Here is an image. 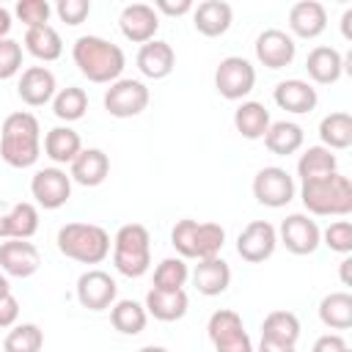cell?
I'll use <instances>...</instances> for the list:
<instances>
[{"mask_svg":"<svg viewBox=\"0 0 352 352\" xmlns=\"http://www.w3.org/2000/svg\"><path fill=\"white\" fill-rule=\"evenodd\" d=\"M72 60L82 77L99 85H110L121 80V72L126 66L124 50L102 36H80L72 44Z\"/></svg>","mask_w":352,"mask_h":352,"instance_id":"6da1fadb","label":"cell"},{"mask_svg":"<svg viewBox=\"0 0 352 352\" xmlns=\"http://www.w3.org/2000/svg\"><path fill=\"white\" fill-rule=\"evenodd\" d=\"M0 157L11 168H30L41 157V126L38 118L28 110L6 116L0 126Z\"/></svg>","mask_w":352,"mask_h":352,"instance_id":"7a4b0ae2","label":"cell"},{"mask_svg":"<svg viewBox=\"0 0 352 352\" xmlns=\"http://www.w3.org/2000/svg\"><path fill=\"white\" fill-rule=\"evenodd\" d=\"M300 201L308 214L316 217H346L352 212V182L344 173H330L324 179L302 182Z\"/></svg>","mask_w":352,"mask_h":352,"instance_id":"3957f363","label":"cell"},{"mask_svg":"<svg viewBox=\"0 0 352 352\" xmlns=\"http://www.w3.org/2000/svg\"><path fill=\"white\" fill-rule=\"evenodd\" d=\"M58 250L80 264H102L110 256V234L96 223H66L58 228Z\"/></svg>","mask_w":352,"mask_h":352,"instance_id":"277c9868","label":"cell"},{"mask_svg":"<svg viewBox=\"0 0 352 352\" xmlns=\"http://www.w3.org/2000/svg\"><path fill=\"white\" fill-rule=\"evenodd\" d=\"M113 264L126 278H140L151 267V234L140 223H126L113 236Z\"/></svg>","mask_w":352,"mask_h":352,"instance_id":"5b68a950","label":"cell"},{"mask_svg":"<svg viewBox=\"0 0 352 352\" xmlns=\"http://www.w3.org/2000/svg\"><path fill=\"white\" fill-rule=\"evenodd\" d=\"M170 245L182 258H212L226 245V228L220 223H198L184 217L173 226Z\"/></svg>","mask_w":352,"mask_h":352,"instance_id":"8992f818","label":"cell"},{"mask_svg":"<svg viewBox=\"0 0 352 352\" xmlns=\"http://www.w3.org/2000/svg\"><path fill=\"white\" fill-rule=\"evenodd\" d=\"M206 336L214 344V352H256L250 336L245 333L242 316L231 308H220L209 316Z\"/></svg>","mask_w":352,"mask_h":352,"instance_id":"52a82bcc","label":"cell"},{"mask_svg":"<svg viewBox=\"0 0 352 352\" xmlns=\"http://www.w3.org/2000/svg\"><path fill=\"white\" fill-rule=\"evenodd\" d=\"M256 85V69L248 58L242 55H228L217 63L214 69V88L223 99L228 102H239L245 99Z\"/></svg>","mask_w":352,"mask_h":352,"instance_id":"ba28073f","label":"cell"},{"mask_svg":"<svg viewBox=\"0 0 352 352\" xmlns=\"http://www.w3.org/2000/svg\"><path fill=\"white\" fill-rule=\"evenodd\" d=\"M148 99H151V94H148L146 82L132 80V77H121V80L110 82L102 102L113 118H135L148 107Z\"/></svg>","mask_w":352,"mask_h":352,"instance_id":"9c48e42d","label":"cell"},{"mask_svg":"<svg viewBox=\"0 0 352 352\" xmlns=\"http://www.w3.org/2000/svg\"><path fill=\"white\" fill-rule=\"evenodd\" d=\"M294 192H297V187H294V179L289 176L286 168L267 165L253 176V198L261 206L280 209L294 198Z\"/></svg>","mask_w":352,"mask_h":352,"instance_id":"30bf717a","label":"cell"},{"mask_svg":"<svg viewBox=\"0 0 352 352\" xmlns=\"http://www.w3.org/2000/svg\"><path fill=\"white\" fill-rule=\"evenodd\" d=\"M30 195L41 209H60L72 198V176L58 165L41 168L30 179Z\"/></svg>","mask_w":352,"mask_h":352,"instance_id":"8fae6325","label":"cell"},{"mask_svg":"<svg viewBox=\"0 0 352 352\" xmlns=\"http://www.w3.org/2000/svg\"><path fill=\"white\" fill-rule=\"evenodd\" d=\"M278 242L294 253V256H311L319 245H322V231L316 226V220H311L308 214L302 212H294L289 214L280 228H278Z\"/></svg>","mask_w":352,"mask_h":352,"instance_id":"7c38bea8","label":"cell"},{"mask_svg":"<svg viewBox=\"0 0 352 352\" xmlns=\"http://www.w3.org/2000/svg\"><path fill=\"white\" fill-rule=\"evenodd\" d=\"M278 248V231L267 220H253L248 223L239 236H236V253L248 264H261L267 261Z\"/></svg>","mask_w":352,"mask_h":352,"instance_id":"4fadbf2b","label":"cell"},{"mask_svg":"<svg viewBox=\"0 0 352 352\" xmlns=\"http://www.w3.org/2000/svg\"><path fill=\"white\" fill-rule=\"evenodd\" d=\"M118 297V283L104 270H85L77 278V302L88 311H107Z\"/></svg>","mask_w":352,"mask_h":352,"instance_id":"5bb4252c","label":"cell"},{"mask_svg":"<svg viewBox=\"0 0 352 352\" xmlns=\"http://www.w3.org/2000/svg\"><path fill=\"white\" fill-rule=\"evenodd\" d=\"M253 50H256V60H258L261 66L272 69V72L289 66V63L294 60V55H297L294 38H292L286 30H280V28H267V30H261L258 38H256V44H253Z\"/></svg>","mask_w":352,"mask_h":352,"instance_id":"9a60e30c","label":"cell"},{"mask_svg":"<svg viewBox=\"0 0 352 352\" xmlns=\"http://www.w3.org/2000/svg\"><path fill=\"white\" fill-rule=\"evenodd\" d=\"M118 28L124 33L126 41L132 44H148L154 38V33L160 30V14L148 6V3H129L121 8L118 16Z\"/></svg>","mask_w":352,"mask_h":352,"instance_id":"2e32d148","label":"cell"},{"mask_svg":"<svg viewBox=\"0 0 352 352\" xmlns=\"http://www.w3.org/2000/svg\"><path fill=\"white\" fill-rule=\"evenodd\" d=\"M41 267V253L28 239H6L0 242V270L11 278H30Z\"/></svg>","mask_w":352,"mask_h":352,"instance_id":"e0dca14e","label":"cell"},{"mask_svg":"<svg viewBox=\"0 0 352 352\" xmlns=\"http://www.w3.org/2000/svg\"><path fill=\"white\" fill-rule=\"evenodd\" d=\"M16 94H19V99H22L28 107H41V104L52 102V96L58 94L55 74H52L47 66H28V69L22 72V77H19Z\"/></svg>","mask_w":352,"mask_h":352,"instance_id":"ac0fdd59","label":"cell"},{"mask_svg":"<svg viewBox=\"0 0 352 352\" xmlns=\"http://www.w3.org/2000/svg\"><path fill=\"white\" fill-rule=\"evenodd\" d=\"M272 99L280 110L286 113H294V116H302V113H311L319 102L316 96V88L308 82V80H300V77H292V80H280L272 91Z\"/></svg>","mask_w":352,"mask_h":352,"instance_id":"d6986e66","label":"cell"},{"mask_svg":"<svg viewBox=\"0 0 352 352\" xmlns=\"http://www.w3.org/2000/svg\"><path fill=\"white\" fill-rule=\"evenodd\" d=\"M327 28V11L319 0H300L289 8V36L294 38H316Z\"/></svg>","mask_w":352,"mask_h":352,"instance_id":"ffe728a7","label":"cell"},{"mask_svg":"<svg viewBox=\"0 0 352 352\" xmlns=\"http://www.w3.org/2000/svg\"><path fill=\"white\" fill-rule=\"evenodd\" d=\"M231 19H234V8L226 0H204L192 6V25L206 38H217L228 33Z\"/></svg>","mask_w":352,"mask_h":352,"instance_id":"44dd1931","label":"cell"},{"mask_svg":"<svg viewBox=\"0 0 352 352\" xmlns=\"http://www.w3.org/2000/svg\"><path fill=\"white\" fill-rule=\"evenodd\" d=\"M138 69L143 77L148 80H165L173 69H176V52L168 41H160V38H151L148 44H143L138 50V58H135Z\"/></svg>","mask_w":352,"mask_h":352,"instance_id":"7402d4cb","label":"cell"},{"mask_svg":"<svg viewBox=\"0 0 352 352\" xmlns=\"http://www.w3.org/2000/svg\"><path fill=\"white\" fill-rule=\"evenodd\" d=\"M107 173H110V157L102 148H82L69 165L72 182L82 187H99L107 179Z\"/></svg>","mask_w":352,"mask_h":352,"instance_id":"603a6c76","label":"cell"},{"mask_svg":"<svg viewBox=\"0 0 352 352\" xmlns=\"http://www.w3.org/2000/svg\"><path fill=\"white\" fill-rule=\"evenodd\" d=\"M192 286L204 297H217L231 286V267L220 256L201 258L192 270Z\"/></svg>","mask_w":352,"mask_h":352,"instance_id":"cb8c5ba5","label":"cell"},{"mask_svg":"<svg viewBox=\"0 0 352 352\" xmlns=\"http://www.w3.org/2000/svg\"><path fill=\"white\" fill-rule=\"evenodd\" d=\"M305 72L316 85H333L344 74V55L336 47H314L305 58Z\"/></svg>","mask_w":352,"mask_h":352,"instance_id":"d4e9b609","label":"cell"},{"mask_svg":"<svg viewBox=\"0 0 352 352\" xmlns=\"http://www.w3.org/2000/svg\"><path fill=\"white\" fill-rule=\"evenodd\" d=\"M143 308H146V314L154 316L157 322H176V319H182V316L187 314L190 300H187V292H184V289H179V292L148 289Z\"/></svg>","mask_w":352,"mask_h":352,"instance_id":"484cf974","label":"cell"},{"mask_svg":"<svg viewBox=\"0 0 352 352\" xmlns=\"http://www.w3.org/2000/svg\"><path fill=\"white\" fill-rule=\"evenodd\" d=\"M80 151H82V140L69 124L66 126H52L44 135V154L55 165H72Z\"/></svg>","mask_w":352,"mask_h":352,"instance_id":"4316f807","label":"cell"},{"mask_svg":"<svg viewBox=\"0 0 352 352\" xmlns=\"http://www.w3.org/2000/svg\"><path fill=\"white\" fill-rule=\"evenodd\" d=\"M25 50L44 63H52L63 55V38L52 25H38L25 30Z\"/></svg>","mask_w":352,"mask_h":352,"instance_id":"83f0119b","label":"cell"},{"mask_svg":"<svg viewBox=\"0 0 352 352\" xmlns=\"http://www.w3.org/2000/svg\"><path fill=\"white\" fill-rule=\"evenodd\" d=\"M270 110L261 104V102H242L236 110H234V129L245 138V140H258L267 135L270 129Z\"/></svg>","mask_w":352,"mask_h":352,"instance_id":"f1b7e54d","label":"cell"},{"mask_svg":"<svg viewBox=\"0 0 352 352\" xmlns=\"http://www.w3.org/2000/svg\"><path fill=\"white\" fill-rule=\"evenodd\" d=\"M302 143H305V132L294 121H275V124H270V129L264 135V146L275 157H289V154L300 151Z\"/></svg>","mask_w":352,"mask_h":352,"instance_id":"f546056e","label":"cell"},{"mask_svg":"<svg viewBox=\"0 0 352 352\" xmlns=\"http://www.w3.org/2000/svg\"><path fill=\"white\" fill-rule=\"evenodd\" d=\"M319 140L330 151H344L352 146V116L344 110L327 113L319 121Z\"/></svg>","mask_w":352,"mask_h":352,"instance_id":"4dcf8cb0","label":"cell"},{"mask_svg":"<svg viewBox=\"0 0 352 352\" xmlns=\"http://www.w3.org/2000/svg\"><path fill=\"white\" fill-rule=\"evenodd\" d=\"M336 170H338V160L324 146H308L300 154V160H297V176H300V182L324 179V176H330Z\"/></svg>","mask_w":352,"mask_h":352,"instance_id":"1f68e13d","label":"cell"},{"mask_svg":"<svg viewBox=\"0 0 352 352\" xmlns=\"http://www.w3.org/2000/svg\"><path fill=\"white\" fill-rule=\"evenodd\" d=\"M319 319L330 330H349L352 327V294L349 292H330L319 302Z\"/></svg>","mask_w":352,"mask_h":352,"instance_id":"d6a6232c","label":"cell"},{"mask_svg":"<svg viewBox=\"0 0 352 352\" xmlns=\"http://www.w3.org/2000/svg\"><path fill=\"white\" fill-rule=\"evenodd\" d=\"M146 322H148V314H146V308L138 300H116L113 308H110V324L121 336H138V333H143Z\"/></svg>","mask_w":352,"mask_h":352,"instance_id":"836d02e7","label":"cell"},{"mask_svg":"<svg viewBox=\"0 0 352 352\" xmlns=\"http://www.w3.org/2000/svg\"><path fill=\"white\" fill-rule=\"evenodd\" d=\"M261 338L280 341V344H297L300 338V319L292 311H270L261 322Z\"/></svg>","mask_w":352,"mask_h":352,"instance_id":"e575fe53","label":"cell"},{"mask_svg":"<svg viewBox=\"0 0 352 352\" xmlns=\"http://www.w3.org/2000/svg\"><path fill=\"white\" fill-rule=\"evenodd\" d=\"M85 110H88V94L77 85H66L52 96V113H55V118H60L66 124L80 121L85 116Z\"/></svg>","mask_w":352,"mask_h":352,"instance_id":"d590c367","label":"cell"},{"mask_svg":"<svg viewBox=\"0 0 352 352\" xmlns=\"http://www.w3.org/2000/svg\"><path fill=\"white\" fill-rule=\"evenodd\" d=\"M8 236L6 239H30L38 231V209L30 201L8 206Z\"/></svg>","mask_w":352,"mask_h":352,"instance_id":"8d00e7d4","label":"cell"},{"mask_svg":"<svg viewBox=\"0 0 352 352\" xmlns=\"http://www.w3.org/2000/svg\"><path fill=\"white\" fill-rule=\"evenodd\" d=\"M190 278V267L182 256H170V258H162L154 270V286L151 289H162V292H179L184 289Z\"/></svg>","mask_w":352,"mask_h":352,"instance_id":"74e56055","label":"cell"},{"mask_svg":"<svg viewBox=\"0 0 352 352\" xmlns=\"http://www.w3.org/2000/svg\"><path fill=\"white\" fill-rule=\"evenodd\" d=\"M41 346H44V333L33 322L14 324L3 338V352H41Z\"/></svg>","mask_w":352,"mask_h":352,"instance_id":"f35d334b","label":"cell"},{"mask_svg":"<svg viewBox=\"0 0 352 352\" xmlns=\"http://www.w3.org/2000/svg\"><path fill=\"white\" fill-rule=\"evenodd\" d=\"M322 245H327L333 253L349 256L352 253V223L349 220H333L322 231Z\"/></svg>","mask_w":352,"mask_h":352,"instance_id":"ab89813d","label":"cell"},{"mask_svg":"<svg viewBox=\"0 0 352 352\" xmlns=\"http://www.w3.org/2000/svg\"><path fill=\"white\" fill-rule=\"evenodd\" d=\"M14 14L25 28H38V25H50L52 6L47 0H19L14 6Z\"/></svg>","mask_w":352,"mask_h":352,"instance_id":"60d3db41","label":"cell"},{"mask_svg":"<svg viewBox=\"0 0 352 352\" xmlns=\"http://www.w3.org/2000/svg\"><path fill=\"white\" fill-rule=\"evenodd\" d=\"M22 72V44L16 38H0V80H11Z\"/></svg>","mask_w":352,"mask_h":352,"instance_id":"b9f144b4","label":"cell"},{"mask_svg":"<svg viewBox=\"0 0 352 352\" xmlns=\"http://www.w3.org/2000/svg\"><path fill=\"white\" fill-rule=\"evenodd\" d=\"M55 14H58L60 22H66V25L74 28V25H82V22L88 19L91 3H88V0H58Z\"/></svg>","mask_w":352,"mask_h":352,"instance_id":"7bdbcfd3","label":"cell"},{"mask_svg":"<svg viewBox=\"0 0 352 352\" xmlns=\"http://www.w3.org/2000/svg\"><path fill=\"white\" fill-rule=\"evenodd\" d=\"M16 319H19V300H16L14 294H6V297L0 300V330L14 327Z\"/></svg>","mask_w":352,"mask_h":352,"instance_id":"ee69618b","label":"cell"},{"mask_svg":"<svg viewBox=\"0 0 352 352\" xmlns=\"http://www.w3.org/2000/svg\"><path fill=\"white\" fill-rule=\"evenodd\" d=\"M344 349H346V341L341 333H324L311 346V352H344Z\"/></svg>","mask_w":352,"mask_h":352,"instance_id":"f6af8a7d","label":"cell"},{"mask_svg":"<svg viewBox=\"0 0 352 352\" xmlns=\"http://www.w3.org/2000/svg\"><path fill=\"white\" fill-rule=\"evenodd\" d=\"M157 14H168V16H184V14H190L192 11V0H157L154 6H151Z\"/></svg>","mask_w":352,"mask_h":352,"instance_id":"bcb514c9","label":"cell"},{"mask_svg":"<svg viewBox=\"0 0 352 352\" xmlns=\"http://www.w3.org/2000/svg\"><path fill=\"white\" fill-rule=\"evenodd\" d=\"M256 352H294V346H292V344H280V341H270V338H261Z\"/></svg>","mask_w":352,"mask_h":352,"instance_id":"7dc6e473","label":"cell"},{"mask_svg":"<svg viewBox=\"0 0 352 352\" xmlns=\"http://www.w3.org/2000/svg\"><path fill=\"white\" fill-rule=\"evenodd\" d=\"M14 19H11V11L6 6H0V38H8V30H11Z\"/></svg>","mask_w":352,"mask_h":352,"instance_id":"c3c4849f","label":"cell"},{"mask_svg":"<svg viewBox=\"0 0 352 352\" xmlns=\"http://www.w3.org/2000/svg\"><path fill=\"white\" fill-rule=\"evenodd\" d=\"M8 206H6V201H0V239H6L8 236Z\"/></svg>","mask_w":352,"mask_h":352,"instance_id":"681fc988","label":"cell"},{"mask_svg":"<svg viewBox=\"0 0 352 352\" xmlns=\"http://www.w3.org/2000/svg\"><path fill=\"white\" fill-rule=\"evenodd\" d=\"M349 22H352V8H346V11H344V16H341V33H344V38H346V41H352Z\"/></svg>","mask_w":352,"mask_h":352,"instance_id":"f907efd6","label":"cell"},{"mask_svg":"<svg viewBox=\"0 0 352 352\" xmlns=\"http://www.w3.org/2000/svg\"><path fill=\"white\" fill-rule=\"evenodd\" d=\"M349 264H352V258L344 256V258H341V283H344V286H352V280H349Z\"/></svg>","mask_w":352,"mask_h":352,"instance_id":"816d5d0a","label":"cell"},{"mask_svg":"<svg viewBox=\"0 0 352 352\" xmlns=\"http://www.w3.org/2000/svg\"><path fill=\"white\" fill-rule=\"evenodd\" d=\"M6 294H11V286H8V278L0 272V300H3Z\"/></svg>","mask_w":352,"mask_h":352,"instance_id":"f5cc1de1","label":"cell"},{"mask_svg":"<svg viewBox=\"0 0 352 352\" xmlns=\"http://www.w3.org/2000/svg\"><path fill=\"white\" fill-rule=\"evenodd\" d=\"M138 352H170V349H165V346H157V344H148V346H140Z\"/></svg>","mask_w":352,"mask_h":352,"instance_id":"db71d44e","label":"cell"},{"mask_svg":"<svg viewBox=\"0 0 352 352\" xmlns=\"http://www.w3.org/2000/svg\"><path fill=\"white\" fill-rule=\"evenodd\" d=\"M344 352H349V346H346V349H344Z\"/></svg>","mask_w":352,"mask_h":352,"instance_id":"11a10c76","label":"cell"}]
</instances>
